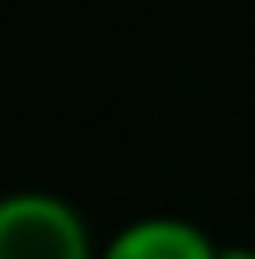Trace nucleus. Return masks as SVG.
Instances as JSON below:
<instances>
[{"instance_id":"obj_2","label":"nucleus","mask_w":255,"mask_h":259,"mask_svg":"<svg viewBox=\"0 0 255 259\" xmlns=\"http://www.w3.org/2000/svg\"><path fill=\"white\" fill-rule=\"evenodd\" d=\"M222 245L183 216H140L121 226L96 259H217Z\"/></svg>"},{"instance_id":"obj_1","label":"nucleus","mask_w":255,"mask_h":259,"mask_svg":"<svg viewBox=\"0 0 255 259\" xmlns=\"http://www.w3.org/2000/svg\"><path fill=\"white\" fill-rule=\"evenodd\" d=\"M0 259H96L87 221L53 192L0 197Z\"/></svg>"},{"instance_id":"obj_3","label":"nucleus","mask_w":255,"mask_h":259,"mask_svg":"<svg viewBox=\"0 0 255 259\" xmlns=\"http://www.w3.org/2000/svg\"><path fill=\"white\" fill-rule=\"evenodd\" d=\"M217 259H255V250H246V245H227Z\"/></svg>"}]
</instances>
